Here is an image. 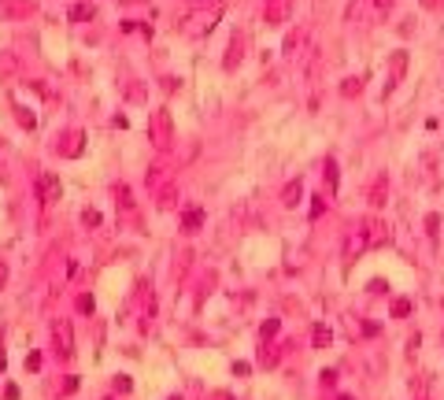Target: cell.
Masks as SVG:
<instances>
[{
  "mask_svg": "<svg viewBox=\"0 0 444 400\" xmlns=\"http://www.w3.org/2000/svg\"><path fill=\"white\" fill-rule=\"evenodd\" d=\"M389 241V230H385V223L381 219H367L363 223V230H355V237H348V260L352 256H359V252H367V248H381Z\"/></svg>",
  "mask_w": 444,
  "mask_h": 400,
  "instance_id": "1",
  "label": "cell"
},
{
  "mask_svg": "<svg viewBox=\"0 0 444 400\" xmlns=\"http://www.w3.org/2000/svg\"><path fill=\"white\" fill-rule=\"evenodd\" d=\"M4 282H7V267L0 263V286H4Z\"/></svg>",
  "mask_w": 444,
  "mask_h": 400,
  "instance_id": "24",
  "label": "cell"
},
{
  "mask_svg": "<svg viewBox=\"0 0 444 400\" xmlns=\"http://www.w3.org/2000/svg\"><path fill=\"white\" fill-rule=\"evenodd\" d=\"M82 223H85V226H100V211L85 208V211H82Z\"/></svg>",
  "mask_w": 444,
  "mask_h": 400,
  "instance_id": "16",
  "label": "cell"
},
{
  "mask_svg": "<svg viewBox=\"0 0 444 400\" xmlns=\"http://www.w3.org/2000/svg\"><path fill=\"white\" fill-rule=\"evenodd\" d=\"M237 63H241V41H233L230 45V56H226V70H233Z\"/></svg>",
  "mask_w": 444,
  "mask_h": 400,
  "instance_id": "14",
  "label": "cell"
},
{
  "mask_svg": "<svg viewBox=\"0 0 444 400\" xmlns=\"http://www.w3.org/2000/svg\"><path fill=\"white\" fill-rule=\"evenodd\" d=\"M93 308H97V304H93V296H78V311H85V315H93Z\"/></svg>",
  "mask_w": 444,
  "mask_h": 400,
  "instance_id": "18",
  "label": "cell"
},
{
  "mask_svg": "<svg viewBox=\"0 0 444 400\" xmlns=\"http://www.w3.org/2000/svg\"><path fill=\"white\" fill-rule=\"evenodd\" d=\"M437 226H441V215H426V230L437 233Z\"/></svg>",
  "mask_w": 444,
  "mask_h": 400,
  "instance_id": "23",
  "label": "cell"
},
{
  "mask_svg": "<svg viewBox=\"0 0 444 400\" xmlns=\"http://www.w3.org/2000/svg\"><path fill=\"white\" fill-rule=\"evenodd\" d=\"M322 174H326V182H330V193H337V163H333V160H326Z\"/></svg>",
  "mask_w": 444,
  "mask_h": 400,
  "instance_id": "12",
  "label": "cell"
},
{
  "mask_svg": "<svg viewBox=\"0 0 444 400\" xmlns=\"http://www.w3.org/2000/svg\"><path fill=\"white\" fill-rule=\"evenodd\" d=\"M341 93H345V97H352V93H359V82H355V78H352V82H345V85H341Z\"/></svg>",
  "mask_w": 444,
  "mask_h": 400,
  "instance_id": "21",
  "label": "cell"
},
{
  "mask_svg": "<svg viewBox=\"0 0 444 400\" xmlns=\"http://www.w3.org/2000/svg\"><path fill=\"white\" fill-rule=\"evenodd\" d=\"M59 193H63V185H59V174H41L37 178V197L45 204H56Z\"/></svg>",
  "mask_w": 444,
  "mask_h": 400,
  "instance_id": "4",
  "label": "cell"
},
{
  "mask_svg": "<svg viewBox=\"0 0 444 400\" xmlns=\"http://www.w3.org/2000/svg\"><path fill=\"white\" fill-rule=\"evenodd\" d=\"M148 141H152L155 148H170V141H174V119H170L167 108H159V112L148 115Z\"/></svg>",
  "mask_w": 444,
  "mask_h": 400,
  "instance_id": "2",
  "label": "cell"
},
{
  "mask_svg": "<svg viewBox=\"0 0 444 400\" xmlns=\"http://www.w3.org/2000/svg\"><path fill=\"white\" fill-rule=\"evenodd\" d=\"M393 315H396V319L411 315V300H407V296H396V300H393Z\"/></svg>",
  "mask_w": 444,
  "mask_h": 400,
  "instance_id": "13",
  "label": "cell"
},
{
  "mask_svg": "<svg viewBox=\"0 0 444 400\" xmlns=\"http://www.w3.org/2000/svg\"><path fill=\"white\" fill-rule=\"evenodd\" d=\"M326 211V197H315V204H311V219H318Z\"/></svg>",
  "mask_w": 444,
  "mask_h": 400,
  "instance_id": "19",
  "label": "cell"
},
{
  "mask_svg": "<svg viewBox=\"0 0 444 400\" xmlns=\"http://www.w3.org/2000/svg\"><path fill=\"white\" fill-rule=\"evenodd\" d=\"M385 193H389L385 178H378V182L370 185V204H374V208H381V204H385Z\"/></svg>",
  "mask_w": 444,
  "mask_h": 400,
  "instance_id": "11",
  "label": "cell"
},
{
  "mask_svg": "<svg viewBox=\"0 0 444 400\" xmlns=\"http://www.w3.org/2000/svg\"><path fill=\"white\" fill-rule=\"evenodd\" d=\"M4 367H7V359H4V352H0V374H4Z\"/></svg>",
  "mask_w": 444,
  "mask_h": 400,
  "instance_id": "25",
  "label": "cell"
},
{
  "mask_svg": "<svg viewBox=\"0 0 444 400\" xmlns=\"http://www.w3.org/2000/svg\"><path fill=\"white\" fill-rule=\"evenodd\" d=\"M37 367H41V356H37V352H30V356H26V371H37Z\"/></svg>",
  "mask_w": 444,
  "mask_h": 400,
  "instance_id": "22",
  "label": "cell"
},
{
  "mask_svg": "<svg viewBox=\"0 0 444 400\" xmlns=\"http://www.w3.org/2000/svg\"><path fill=\"white\" fill-rule=\"evenodd\" d=\"M289 19V0H270L267 4V22L270 26H278V22Z\"/></svg>",
  "mask_w": 444,
  "mask_h": 400,
  "instance_id": "5",
  "label": "cell"
},
{
  "mask_svg": "<svg viewBox=\"0 0 444 400\" xmlns=\"http://www.w3.org/2000/svg\"><path fill=\"white\" fill-rule=\"evenodd\" d=\"M259 330H263V337H274V334H278V319H270V323H263Z\"/></svg>",
  "mask_w": 444,
  "mask_h": 400,
  "instance_id": "20",
  "label": "cell"
},
{
  "mask_svg": "<svg viewBox=\"0 0 444 400\" xmlns=\"http://www.w3.org/2000/svg\"><path fill=\"white\" fill-rule=\"evenodd\" d=\"M15 112H19V122H22V126H26V130H34V126H37L34 112H26V108H15Z\"/></svg>",
  "mask_w": 444,
  "mask_h": 400,
  "instance_id": "15",
  "label": "cell"
},
{
  "mask_svg": "<svg viewBox=\"0 0 444 400\" xmlns=\"http://www.w3.org/2000/svg\"><path fill=\"white\" fill-rule=\"evenodd\" d=\"M403 67H407V52H396V56H393V78L385 82V93H393V89H396V82H400Z\"/></svg>",
  "mask_w": 444,
  "mask_h": 400,
  "instance_id": "7",
  "label": "cell"
},
{
  "mask_svg": "<svg viewBox=\"0 0 444 400\" xmlns=\"http://www.w3.org/2000/svg\"><path fill=\"white\" fill-rule=\"evenodd\" d=\"M204 211H200V208H185V215H182V230L185 233H197L200 230V226H204Z\"/></svg>",
  "mask_w": 444,
  "mask_h": 400,
  "instance_id": "6",
  "label": "cell"
},
{
  "mask_svg": "<svg viewBox=\"0 0 444 400\" xmlns=\"http://www.w3.org/2000/svg\"><path fill=\"white\" fill-rule=\"evenodd\" d=\"M300 197H303V182L296 178V182H289V185H285L282 204H285V208H296V204H300Z\"/></svg>",
  "mask_w": 444,
  "mask_h": 400,
  "instance_id": "8",
  "label": "cell"
},
{
  "mask_svg": "<svg viewBox=\"0 0 444 400\" xmlns=\"http://www.w3.org/2000/svg\"><path fill=\"white\" fill-rule=\"evenodd\" d=\"M52 334H56V348H59V356L71 359V356H74V330H71V323H67V319H59V323L52 326Z\"/></svg>",
  "mask_w": 444,
  "mask_h": 400,
  "instance_id": "3",
  "label": "cell"
},
{
  "mask_svg": "<svg viewBox=\"0 0 444 400\" xmlns=\"http://www.w3.org/2000/svg\"><path fill=\"white\" fill-rule=\"evenodd\" d=\"M93 15H97V7H93V4H74L71 7V22H89Z\"/></svg>",
  "mask_w": 444,
  "mask_h": 400,
  "instance_id": "10",
  "label": "cell"
},
{
  "mask_svg": "<svg viewBox=\"0 0 444 400\" xmlns=\"http://www.w3.org/2000/svg\"><path fill=\"white\" fill-rule=\"evenodd\" d=\"M115 197L122 200V208H126V211L134 208V200H130V189H126V185H119V189H115Z\"/></svg>",
  "mask_w": 444,
  "mask_h": 400,
  "instance_id": "17",
  "label": "cell"
},
{
  "mask_svg": "<svg viewBox=\"0 0 444 400\" xmlns=\"http://www.w3.org/2000/svg\"><path fill=\"white\" fill-rule=\"evenodd\" d=\"M311 341H315V348H326V344L333 341L330 326H326V323H315V330H311Z\"/></svg>",
  "mask_w": 444,
  "mask_h": 400,
  "instance_id": "9",
  "label": "cell"
}]
</instances>
